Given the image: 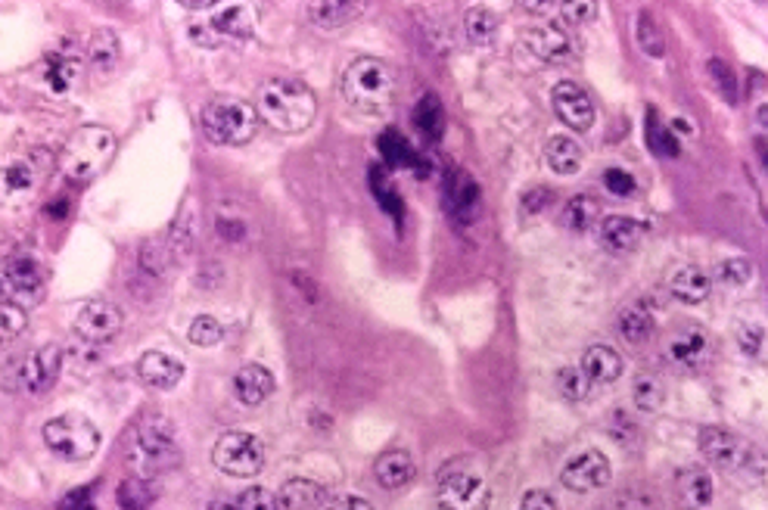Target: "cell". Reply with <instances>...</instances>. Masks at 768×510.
I'll list each match as a JSON object with an SVG mask.
<instances>
[{
  "label": "cell",
  "mask_w": 768,
  "mask_h": 510,
  "mask_svg": "<svg viewBox=\"0 0 768 510\" xmlns=\"http://www.w3.org/2000/svg\"><path fill=\"white\" fill-rule=\"evenodd\" d=\"M81 69H84V63H81L78 50L60 47L38 66V78L50 94H69L81 78Z\"/></svg>",
  "instance_id": "cell-16"
},
{
  "label": "cell",
  "mask_w": 768,
  "mask_h": 510,
  "mask_svg": "<svg viewBox=\"0 0 768 510\" xmlns=\"http://www.w3.org/2000/svg\"><path fill=\"white\" fill-rule=\"evenodd\" d=\"M557 386H560V392L566 395V399H573V402H582L585 395L591 392V383L579 367H563V371H557Z\"/></svg>",
  "instance_id": "cell-44"
},
{
  "label": "cell",
  "mask_w": 768,
  "mask_h": 510,
  "mask_svg": "<svg viewBox=\"0 0 768 510\" xmlns=\"http://www.w3.org/2000/svg\"><path fill=\"white\" fill-rule=\"evenodd\" d=\"M445 209L458 224H470L479 215V187L464 168H454L445 181Z\"/></svg>",
  "instance_id": "cell-17"
},
{
  "label": "cell",
  "mask_w": 768,
  "mask_h": 510,
  "mask_svg": "<svg viewBox=\"0 0 768 510\" xmlns=\"http://www.w3.org/2000/svg\"><path fill=\"white\" fill-rule=\"evenodd\" d=\"M116 156V134L103 125H81L60 153V168L69 181H91Z\"/></svg>",
  "instance_id": "cell-4"
},
{
  "label": "cell",
  "mask_w": 768,
  "mask_h": 510,
  "mask_svg": "<svg viewBox=\"0 0 768 510\" xmlns=\"http://www.w3.org/2000/svg\"><path fill=\"white\" fill-rule=\"evenodd\" d=\"M719 277H722V283H728V287H741V283H747L753 277V265L747 259H728L719 265Z\"/></svg>",
  "instance_id": "cell-48"
},
{
  "label": "cell",
  "mask_w": 768,
  "mask_h": 510,
  "mask_svg": "<svg viewBox=\"0 0 768 510\" xmlns=\"http://www.w3.org/2000/svg\"><path fill=\"white\" fill-rule=\"evenodd\" d=\"M125 318L119 305H112L106 299H94V302H84L75 315V333L84 339V343H106L119 330H122Z\"/></svg>",
  "instance_id": "cell-14"
},
{
  "label": "cell",
  "mask_w": 768,
  "mask_h": 510,
  "mask_svg": "<svg viewBox=\"0 0 768 510\" xmlns=\"http://www.w3.org/2000/svg\"><path fill=\"white\" fill-rule=\"evenodd\" d=\"M597 218H601V206H597V200H591V196H573L563 209V224L573 234H588L597 224Z\"/></svg>",
  "instance_id": "cell-32"
},
{
  "label": "cell",
  "mask_w": 768,
  "mask_h": 510,
  "mask_svg": "<svg viewBox=\"0 0 768 510\" xmlns=\"http://www.w3.org/2000/svg\"><path fill=\"white\" fill-rule=\"evenodd\" d=\"M644 137H647V147L657 153V156H678V140L675 131L660 119L657 109H647V119H644Z\"/></svg>",
  "instance_id": "cell-35"
},
{
  "label": "cell",
  "mask_w": 768,
  "mask_h": 510,
  "mask_svg": "<svg viewBox=\"0 0 768 510\" xmlns=\"http://www.w3.org/2000/svg\"><path fill=\"white\" fill-rule=\"evenodd\" d=\"M209 510H237L234 504H227V501H212L209 504Z\"/></svg>",
  "instance_id": "cell-59"
},
{
  "label": "cell",
  "mask_w": 768,
  "mask_h": 510,
  "mask_svg": "<svg viewBox=\"0 0 768 510\" xmlns=\"http://www.w3.org/2000/svg\"><path fill=\"white\" fill-rule=\"evenodd\" d=\"M277 510H324L327 507V489L315 479H287L277 495H274Z\"/></svg>",
  "instance_id": "cell-19"
},
{
  "label": "cell",
  "mask_w": 768,
  "mask_h": 510,
  "mask_svg": "<svg viewBox=\"0 0 768 510\" xmlns=\"http://www.w3.org/2000/svg\"><path fill=\"white\" fill-rule=\"evenodd\" d=\"M638 44H641V50L650 53V56H663V53H666V41L660 38L657 19H653L647 10H641V16H638Z\"/></svg>",
  "instance_id": "cell-43"
},
{
  "label": "cell",
  "mask_w": 768,
  "mask_h": 510,
  "mask_svg": "<svg viewBox=\"0 0 768 510\" xmlns=\"http://www.w3.org/2000/svg\"><path fill=\"white\" fill-rule=\"evenodd\" d=\"M25 330H28V311L0 299V346L13 343V339H19Z\"/></svg>",
  "instance_id": "cell-38"
},
{
  "label": "cell",
  "mask_w": 768,
  "mask_h": 510,
  "mask_svg": "<svg viewBox=\"0 0 768 510\" xmlns=\"http://www.w3.org/2000/svg\"><path fill=\"white\" fill-rule=\"evenodd\" d=\"M610 461L604 451L588 448L582 455L566 461V467L560 470V483L570 489V492H594V489H604L610 483Z\"/></svg>",
  "instance_id": "cell-12"
},
{
  "label": "cell",
  "mask_w": 768,
  "mask_h": 510,
  "mask_svg": "<svg viewBox=\"0 0 768 510\" xmlns=\"http://www.w3.org/2000/svg\"><path fill=\"white\" fill-rule=\"evenodd\" d=\"M635 405H638V411H644V414L660 411V405H663V386H660L657 377L641 374V377L635 380Z\"/></svg>",
  "instance_id": "cell-41"
},
{
  "label": "cell",
  "mask_w": 768,
  "mask_h": 510,
  "mask_svg": "<svg viewBox=\"0 0 768 510\" xmlns=\"http://www.w3.org/2000/svg\"><path fill=\"white\" fill-rule=\"evenodd\" d=\"M414 125H417V131L426 137V140H436L442 137V131H445V112H442V103H439V97H433V94H426L417 106H414Z\"/></svg>",
  "instance_id": "cell-33"
},
{
  "label": "cell",
  "mask_w": 768,
  "mask_h": 510,
  "mask_svg": "<svg viewBox=\"0 0 768 510\" xmlns=\"http://www.w3.org/2000/svg\"><path fill=\"white\" fill-rule=\"evenodd\" d=\"M237 510H277V504H274V495H271L268 489H262V486H249V489L240 495Z\"/></svg>",
  "instance_id": "cell-49"
},
{
  "label": "cell",
  "mask_w": 768,
  "mask_h": 510,
  "mask_svg": "<svg viewBox=\"0 0 768 510\" xmlns=\"http://www.w3.org/2000/svg\"><path fill=\"white\" fill-rule=\"evenodd\" d=\"M212 28L218 32V38H234V41H249L255 35V16L249 7L243 4H231V7H221L212 19Z\"/></svg>",
  "instance_id": "cell-25"
},
{
  "label": "cell",
  "mask_w": 768,
  "mask_h": 510,
  "mask_svg": "<svg viewBox=\"0 0 768 510\" xmlns=\"http://www.w3.org/2000/svg\"><path fill=\"white\" fill-rule=\"evenodd\" d=\"M709 355V336L706 330H685L675 333L666 346V358L675 367H685V371H694V367Z\"/></svg>",
  "instance_id": "cell-24"
},
{
  "label": "cell",
  "mask_w": 768,
  "mask_h": 510,
  "mask_svg": "<svg viewBox=\"0 0 768 510\" xmlns=\"http://www.w3.org/2000/svg\"><path fill=\"white\" fill-rule=\"evenodd\" d=\"M193 234H196V228H193V212H190V209H181L178 221L172 224V234H168V243H165L168 259H172V262H184L187 255H190V249H193Z\"/></svg>",
  "instance_id": "cell-37"
},
{
  "label": "cell",
  "mask_w": 768,
  "mask_h": 510,
  "mask_svg": "<svg viewBox=\"0 0 768 510\" xmlns=\"http://www.w3.org/2000/svg\"><path fill=\"white\" fill-rule=\"evenodd\" d=\"M221 336H224V327L212 315L193 318V324L187 330V339H190L193 346H215V343H221Z\"/></svg>",
  "instance_id": "cell-42"
},
{
  "label": "cell",
  "mask_w": 768,
  "mask_h": 510,
  "mask_svg": "<svg viewBox=\"0 0 768 510\" xmlns=\"http://www.w3.org/2000/svg\"><path fill=\"white\" fill-rule=\"evenodd\" d=\"M371 184H374V193H377V200H380V206L389 212V215H402V200H398V196L389 190L392 184L383 178V172H380V168H377V172L371 175Z\"/></svg>",
  "instance_id": "cell-50"
},
{
  "label": "cell",
  "mask_w": 768,
  "mask_h": 510,
  "mask_svg": "<svg viewBox=\"0 0 768 510\" xmlns=\"http://www.w3.org/2000/svg\"><path fill=\"white\" fill-rule=\"evenodd\" d=\"M380 153H383V159L389 162V165H414L417 162V153H414V147L408 144V140L398 134V131H383V137H380Z\"/></svg>",
  "instance_id": "cell-40"
},
{
  "label": "cell",
  "mask_w": 768,
  "mask_h": 510,
  "mask_svg": "<svg viewBox=\"0 0 768 510\" xmlns=\"http://www.w3.org/2000/svg\"><path fill=\"white\" fill-rule=\"evenodd\" d=\"M50 168H53V156L44 150H32L0 165V206L19 212L22 206L32 203Z\"/></svg>",
  "instance_id": "cell-6"
},
{
  "label": "cell",
  "mask_w": 768,
  "mask_h": 510,
  "mask_svg": "<svg viewBox=\"0 0 768 510\" xmlns=\"http://www.w3.org/2000/svg\"><path fill=\"white\" fill-rule=\"evenodd\" d=\"M669 290H672V296H675L678 302L697 305V302H703V299L709 296V290H713V280H709V274H706L703 268L685 265V268H678V271L672 274Z\"/></svg>",
  "instance_id": "cell-26"
},
{
  "label": "cell",
  "mask_w": 768,
  "mask_h": 510,
  "mask_svg": "<svg viewBox=\"0 0 768 510\" xmlns=\"http://www.w3.org/2000/svg\"><path fill=\"white\" fill-rule=\"evenodd\" d=\"M619 333L629 346H644L653 336V318L644 308H625L619 315Z\"/></svg>",
  "instance_id": "cell-36"
},
{
  "label": "cell",
  "mask_w": 768,
  "mask_h": 510,
  "mask_svg": "<svg viewBox=\"0 0 768 510\" xmlns=\"http://www.w3.org/2000/svg\"><path fill=\"white\" fill-rule=\"evenodd\" d=\"M255 128H259V116H255V106H249L246 100L215 97L203 109V131L212 144H224V147L249 144L255 137Z\"/></svg>",
  "instance_id": "cell-7"
},
{
  "label": "cell",
  "mask_w": 768,
  "mask_h": 510,
  "mask_svg": "<svg viewBox=\"0 0 768 510\" xmlns=\"http://www.w3.org/2000/svg\"><path fill=\"white\" fill-rule=\"evenodd\" d=\"M579 371L588 377V383H613L622 377V358L610 346H591L582 355Z\"/></svg>",
  "instance_id": "cell-27"
},
{
  "label": "cell",
  "mask_w": 768,
  "mask_h": 510,
  "mask_svg": "<svg viewBox=\"0 0 768 510\" xmlns=\"http://www.w3.org/2000/svg\"><path fill=\"white\" fill-rule=\"evenodd\" d=\"M327 510H374V504L358 495H346V498H336Z\"/></svg>",
  "instance_id": "cell-58"
},
{
  "label": "cell",
  "mask_w": 768,
  "mask_h": 510,
  "mask_svg": "<svg viewBox=\"0 0 768 510\" xmlns=\"http://www.w3.org/2000/svg\"><path fill=\"white\" fill-rule=\"evenodd\" d=\"M137 374L153 389H175L184 377V361L165 352H147L137 361Z\"/></svg>",
  "instance_id": "cell-22"
},
{
  "label": "cell",
  "mask_w": 768,
  "mask_h": 510,
  "mask_svg": "<svg viewBox=\"0 0 768 510\" xmlns=\"http://www.w3.org/2000/svg\"><path fill=\"white\" fill-rule=\"evenodd\" d=\"M212 461L221 473L237 476V479H249L265 467V445L255 433L246 430H227L215 448H212Z\"/></svg>",
  "instance_id": "cell-9"
},
{
  "label": "cell",
  "mask_w": 768,
  "mask_h": 510,
  "mask_svg": "<svg viewBox=\"0 0 768 510\" xmlns=\"http://www.w3.org/2000/svg\"><path fill=\"white\" fill-rule=\"evenodd\" d=\"M131 467L137 476L144 479H156L168 470H175L181 464V448L175 439V427L159 414L144 417L131 433Z\"/></svg>",
  "instance_id": "cell-3"
},
{
  "label": "cell",
  "mask_w": 768,
  "mask_h": 510,
  "mask_svg": "<svg viewBox=\"0 0 768 510\" xmlns=\"http://www.w3.org/2000/svg\"><path fill=\"white\" fill-rule=\"evenodd\" d=\"M156 498H159V492L153 486V479H144V476L122 479L116 489V501L122 510H150L156 504Z\"/></svg>",
  "instance_id": "cell-30"
},
{
  "label": "cell",
  "mask_w": 768,
  "mask_h": 510,
  "mask_svg": "<svg viewBox=\"0 0 768 510\" xmlns=\"http://www.w3.org/2000/svg\"><path fill=\"white\" fill-rule=\"evenodd\" d=\"M560 10H563V19H566V22H573V25L588 22V19L597 13V7H594V4H563Z\"/></svg>",
  "instance_id": "cell-56"
},
{
  "label": "cell",
  "mask_w": 768,
  "mask_h": 510,
  "mask_svg": "<svg viewBox=\"0 0 768 510\" xmlns=\"http://www.w3.org/2000/svg\"><path fill=\"white\" fill-rule=\"evenodd\" d=\"M709 75H713V81L719 84V91L728 97V103H737V81H734V72L725 60H709Z\"/></svg>",
  "instance_id": "cell-47"
},
{
  "label": "cell",
  "mask_w": 768,
  "mask_h": 510,
  "mask_svg": "<svg viewBox=\"0 0 768 510\" xmlns=\"http://www.w3.org/2000/svg\"><path fill=\"white\" fill-rule=\"evenodd\" d=\"M713 476L703 467H685L675 476V507L678 510H703L713 501Z\"/></svg>",
  "instance_id": "cell-18"
},
{
  "label": "cell",
  "mask_w": 768,
  "mask_h": 510,
  "mask_svg": "<svg viewBox=\"0 0 768 510\" xmlns=\"http://www.w3.org/2000/svg\"><path fill=\"white\" fill-rule=\"evenodd\" d=\"M274 386H277L274 374L268 371V367H262V364H243L240 371L234 374V395H237V402L246 405V408H255V405L268 402Z\"/></svg>",
  "instance_id": "cell-20"
},
{
  "label": "cell",
  "mask_w": 768,
  "mask_h": 510,
  "mask_svg": "<svg viewBox=\"0 0 768 510\" xmlns=\"http://www.w3.org/2000/svg\"><path fill=\"white\" fill-rule=\"evenodd\" d=\"M644 234H647V228L641 221H635V218H629V215H607L604 221H601V243L610 249V252H616V255H625V252H632V249H638V243L644 240Z\"/></svg>",
  "instance_id": "cell-23"
},
{
  "label": "cell",
  "mask_w": 768,
  "mask_h": 510,
  "mask_svg": "<svg viewBox=\"0 0 768 510\" xmlns=\"http://www.w3.org/2000/svg\"><path fill=\"white\" fill-rule=\"evenodd\" d=\"M44 445L50 455H56L60 461H91L100 451V430L84 414H60L44 423Z\"/></svg>",
  "instance_id": "cell-5"
},
{
  "label": "cell",
  "mask_w": 768,
  "mask_h": 510,
  "mask_svg": "<svg viewBox=\"0 0 768 510\" xmlns=\"http://www.w3.org/2000/svg\"><path fill=\"white\" fill-rule=\"evenodd\" d=\"M119 56H122V47H119L116 32H109V28H100V32L91 35L88 63L94 66L97 75H109L112 69H116V66H119Z\"/></svg>",
  "instance_id": "cell-29"
},
{
  "label": "cell",
  "mask_w": 768,
  "mask_h": 510,
  "mask_svg": "<svg viewBox=\"0 0 768 510\" xmlns=\"http://www.w3.org/2000/svg\"><path fill=\"white\" fill-rule=\"evenodd\" d=\"M737 343H741V349H744L750 358H762V352H765V330H762L759 324H750V327L741 330Z\"/></svg>",
  "instance_id": "cell-52"
},
{
  "label": "cell",
  "mask_w": 768,
  "mask_h": 510,
  "mask_svg": "<svg viewBox=\"0 0 768 510\" xmlns=\"http://www.w3.org/2000/svg\"><path fill=\"white\" fill-rule=\"evenodd\" d=\"M63 371V349L60 346H41L35 352H28L19 364V389L41 395L56 386Z\"/></svg>",
  "instance_id": "cell-13"
},
{
  "label": "cell",
  "mask_w": 768,
  "mask_h": 510,
  "mask_svg": "<svg viewBox=\"0 0 768 510\" xmlns=\"http://www.w3.org/2000/svg\"><path fill=\"white\" fill-rule=\"evenodd\" d=\"M187 32H190L193 44H199V47H218V44H221V38H218V32L212 28L209 19H203V22L193 19V22L187 25Z\"/></svg>",
  "instance_id": "cell-53"
},
{
  "label": "cell",
  "mask_w": 768,
  "mask_h": 510,
  "mask_svg": "<svg viewBox=\"0 0 768 510\" xmlns=\"http://www.w3.org/2000/svg\"><path fill=\"white\" fill-rule=\"evenodd\" d=\"M526 47L538 56L542 63H566L570 56L576 53L573 35L566 32L560 25H548V28H538L526 38Z\"/></svg>",
  "instance_id": "cell-21"
},
{
  "label": "cell",
  "mask_w": 768,
  "mask_h": 510,
  "mask_svg": "<svg viewBox=\"0 0 768 510\" xmlns=\"http://www.w3.org/2000/svg\"><path fill=\"white\" fill-rule=\"evenodd\" d=\"M604 187H607L613 196H632L635 187H638V181H635L629 172H622V168H607V172H604Z\"/></svg>",
  "instance_id": "cell-51"
},
{
  "label": "cell",
  "mask_w": 768,
  "mask_h": 510,
  "mask_svg": "<svg viewBox=\"0 0 768 510\" xmlns=\"http://www.w3.org/2000/svg\"><path fill=\"white\" fill-rule=\"evenodd\" d=\"M47 293V274L32 255H13L0 265V299L19 308H35Z\"/></svg>",
  "instance_id": "cell-8"
},
{
  "label": "cell",
  "mask_w": 768,
  "mask_h": 510,
  "mask_svg": "<svg viewBox=\"0 0 768 510\" xmlns=\"http://www.w3.org/2000/svg\"><path fill=\"white\" fill-rule=\"evenodd\" d=\"M545 159L551 165V172L557 175H576L582 168V147L576 144L573 137H554L548 150H545Z\"/></svg>",
  "instance_id": "cell-31"
},
{
  "label": "cell",
  "mask_w": 768,
  "mask_h": 510,
  "mask_svg": "<svg viewBox=\"0 0 768 510\" xmlns=\"http://www.w3.org/2000/svg\"><path fill=\"white\" fill-rule=\"evenodd\" d=\"M168 252H165V246L162 243H147L144 249H140V268H144L150 277H159L165 268H168Z\"/></svg>",
  "instance_id": "cell-46"
},
{
  "label": "cell",
  "mask_w": 768,
  "mask_h": 510,
  "mask_svg": "<svg viewBox=\"0 0 768 510\" xmlns=\"http://www.w3.org/2000/svg\"><path fill=\"white\" fill-rule=\"evenodd\" d=\"M554 112L573 131H588L594 125V103L576 81H560L554 88Z\"/></svg>",
  "instance_id": "cell-15"
},
{
  "label": "cell",
  "mask_w": 768,
  "mask_h": 510,
  "mask_svg": "<svg viewBox=\"0 0 768 510\" xmlns=\"http://www.w3.org/2000/svg\"><path fill=\"white\" fill-rule=\"evenodd\" d=\"M520 510H560V504L548 489H532V492H526Z\"/></svg>",
  "instance_id": "cell-55"
},
{
  "label": "cell",
  "mask_w": 768,
  "mask_h": 510,
  "mask_svg": "<svg viewBox=\"0 0 768 510\" xmlns=\"http://www.w3.org/2000/svg\"><path fill=\"white\" fill-rule=\"evenodd\" d=\"M464 25H467V38H470L473 44H489V41L498 35V19H495L486 7L467 10Z\"/></svg>",
  "instance_id": "cell-39"
},
{
  "label": "cell",
  "mask_w": 768,
  "mask_h": 510,
  "mask_svg": "<svg viewBox=\"0 0 768 510\" xmlns=\"http://www.w3.org/2000/svg\"><path fill=\"white\" fill-rule=\"evenodd\" d=\"M315 112H318L315 94H311L302 81H293V78L265 81L259 91V106H255V116L265 119L274 131H283V134L305 131L315 122Z\"/></svg>",
  "instance_id": "cell-1"
},
{
  "label": "cell",
  "mask_w": 768,
  "mask_h": 510,
  "mask_svg": "<svg viewBox=\"0 0 768 510\" xmlns=\"http://www.w3.org/2000/svg\"><path fill=\"white\" fill-rule=\"evenodd\" d=\"M551 200H554V193H551V190H545V187H542V190H532V193L526 196V200H523V209L535 215V212H542L545 206H551Z\"/></svg>",
  "instance_id": "cell-57"
},
{
  "label": "cell",
  "mask_w": 768,
  "mask_h": 510,
  "mask_svg": "<svg viewBox=\"0 0 768 510\" xmlns=\"http://www.w3.org/2000/svg\"><path fill=\"white\" fill-rule=\"evenodd\" d=\"M374 476H377V483L389 492L405 489L414 479V461H411L408 451H386L374 467Z\"/></svg>",
  "instance_id": "cell-28"
},
{
  "label": "cell",
  "mask_w": 768,
  "mask_h": 510,
  "mask_svg": "<svg viewBox=\"0 0 768 510\" xmlns=\"http://www.w3.org/2000/svg\"><path fill=\"white\" fill-rule=\"evenodd\" d=\"M700 451L709 464L725 473H737V470H747L750 464H759L756 448L722 427H706L700 433Z\"/></svg>",
  "instance_id": "cell-10"
},
{
  "label": "cell",
  "mask_w": 768,
  "mask_h": 510,
  "mask_svg": "<svg viewBox=\"0 0 768 510\" xmlns=\"http://www.w3.org/2000/svg\"><path fill=\"white\" fill-rule=\"evenodd\" d=\"M489 498L492 495H489L486 479L464 470V467H451L439 479L442 510H486Z\"/></svg>",
  "instance_id": "cell-11"
},
{
  "label": "cell",
  "mask_w": 768,
  "mask_h": 510,
  "mask_svg": "<svg viewBox=\"0 0 768 510\" xmlns=\"http://www.w3.org/2000/svg\"><path fill=\"white\" fill-rule=\"evenodd\" d=\"M395 72L389 63L377 60V56H358L343 69V78H339V91H343V100L358 109L367 112V116H380L386 112L395 100Z\"/></svg>",
  "instance_id": "cell-2"
},
{
  "label": "cell",
  "mask_w": 768,
  "mask_h": 510,
  "mask_svg": "<svg viewBox=\"0 0 768 510\" xmlns=\"http://www.w3.org/2000/svg\"><path fill=\"white\" fill-rule=\"evenodd\" d=\"M56 510H97V504H94V489L88 486V489H75V492H69L63 501H60V507Z\"/></svg>",
  "instance_id": "cell-54"
},
{
  "label": "cell",
  "mask_w": 768,
  "mask_h": 510,
  "mask_svg": "<svg viewBox=\"0 0 768 510\" xmlns=\"http://www.w3.org/2000/svg\"><path fill=\"white\" fill-rule=\"evenodd\" d=\"M361 13V4H343V0H324V4H308V19L318 28L346 25Z\"/></svg>",
  "instance_id": "cell-34"
},
{
  "label": "cell",
  "mask_w": 768,
  "mask_h": 510,
  "mask_svg": "<svg viewBox=\"0 0 768 510\" xmlns=\"http://www.w3.org/2000/svg\"><path fill=\"white\" fill-rule=\"evenodd\" d=\"M601 510H660V504L644 489H629V492L616 495L613 501H607Z\"/></svg>",
  "instance_id": "cell-45"
}]
</instances>
